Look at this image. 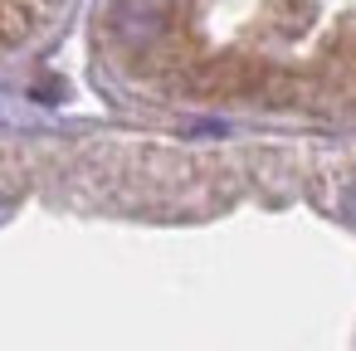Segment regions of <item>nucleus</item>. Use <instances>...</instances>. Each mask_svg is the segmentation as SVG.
Here are the masks:
<instances>
[{"label": "nucleus", "instance_id": "1", "mask_svg": "<svg viewBox=\"0 0 356 351\" xmlns=\"http://www.w3.org/2000/svg\"><path fill=\"white\" fill-rule=\"evenodd\" d=\"M0 205H6V195H0Z\"/></svg>", "mask_w": 356, "mask_h": 351}]
</instances>
